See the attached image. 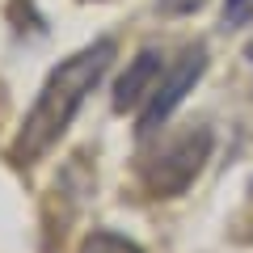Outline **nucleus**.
Masks as SVG:
<instances>
[{
    "instance_id": "f257e3e1",
    "label": "nucleus",
    "mask_w": 253,
    "mask_h": 253,
    "mask_svg": "<svg viewBox=\"0 0 253 253\" xmlns=\"http://www.w3.org/2000/svg\"><path fill=\"white\" fill-rule=\"evenodd\" d=\"M114 55H118L114 38H97V42L81 46L76 55H68L63 63H55L51 76H46L42 89H38L34 106H30L26 123H21L17 139L9 144V161L13 165H34L38 156H46L59 144L63 131L72 126L76 110L84 106V97H89V93L97 89V81L110 72Z\"/></svg>"
},
{
    "instance_id": "f03ea898",
    "label": "nucleus",
    "mask_w": 253,
    "mask_h": 253,
    "mask_svg": "<svg viewBox=\"0 0 253 253\" xmlns=\"http://www.w3.org/2000/svg\"><path fill=\"white\" fill-rule=\"evenodd\" d=\"M207 156H211V131L207 126H190L181 135L165 139L148 156L144 169H139V181H144V190L152 199H177V194H186L194 186V177L203 173Z\"/></svg>"
},
{
    "instance_id": "7ed1b4c3",
    "label": "nucleus",
    "mask_w": 253,
    "mask_h": 253,
    "mask_svg": "<svg viewBox=\"0 0 253 253\" xmlns=\"http://www.w3.org/2000/svg\"><path fill=\"white\" fill-rule=\"evenodd\" d=\"M203 72H207V46L194 42V46H186V51H181V59L165 72V81H156V89L148 93V101L139 106V126H135L139 135L161 131L165 118H169L173 110L186 101V93L203 81Z\"/></svg>"
},
{
    "instance_id": "20e7f679",
    "label": "nucleus",
    "mask_w": 253,
    "mask_h": 253,
    "mask_svg": "<svg viewBox=\"0 0 253 253\" xmlns=\"http://www.w3.org/2000/svg\"><path fill=\"white\" fill-rule=\"evenodd\" d=\"M161 68H165V51H161V46H144L135 59L126 63V72L118 76V84H114V110H118V114L144 106L148 93L156 89Z\"/></svg>"
},
{
    "instance_id": "39448f33",
    "label": "nucleus",
    "mask_w": 253,
    "mask_h": 253,
    "mask_svg": "<svg viewBox=\"0 0 253 253\" xmlns=\"http://www.w3.org/2000/svg\"><path fill=\"white\" fill-rule=\"evenodd\" d=\"M76 253H144L131 236H123V232H110V228H93L89 236L81 241V249Z\"/></svg>"
},
{
    "instance_id": "423d86ee",
    "label": "nucleus",
    "mask_w": 253,
    "mask_h": 253,
    "mask_svg": "<svg viewBox=\"0 0 253 253\" xmlns=\"http://www.w3.org/2000/svg\"><path fill=\"white\" fill-rule=\"evenodd\" d=\"M249 21H253V0H224V9H219V26L224 30L249 26Z\"/></svg>"
},
{
    "instance_id": "0eeeda50",
    "label": "nucleus",
    "mask_w": 253,
    "mask_h": 253,
    "mask_svg": "<svg viewBox=\"0 0 253 253\" xmlns=\"http://www.w3.org/2000/svg\"><path fill=\"white\" fill-rule=\"evenodd\" d=\"M245 59L253 63V38H249V42H245Z\"/></svg>"
}]
</instances>
